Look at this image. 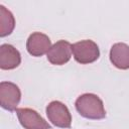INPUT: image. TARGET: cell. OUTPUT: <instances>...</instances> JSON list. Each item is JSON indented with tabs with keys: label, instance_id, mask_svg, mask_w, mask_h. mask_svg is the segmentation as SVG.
I'll use <instances>...</instances> for the list:
<instances>
[{
	"label": "cell",
	"instance_id": "cell-1",
	"mask_svg": "<svg viewBox=\"0 0 129 129\" xmlns=\"http://www.w3.org/2000/svg\"><path fill=\"white\" fill-rule=\"evenodd\" d=\"M75 106L78 113L86 119L101 120L106 117L103 101L95 94L86 93L81 95L76 100Z\"/></svg>",
	"mask_w": 129,
	"mask_h": 129
},
{
	"label": "cell",
	"instance_id": "cell-2",
	"mask_svg": "<svg viewBox=\"0 0 129 129\" xmlns=\"http://www.w3.org/2000/svg\"><path fill=\"white\" fill-rule=\"evenodd\" d=\"M74 58L81 64H88L96 61L100 56L97 43L91 39H84L72 44Z\"/></svg>",
	"mask_w": 129,
	"mask_h": 129
},
{
	"label": "cell",
	"instance_id": "cell-3",
	"mask_svg": "<svg viewBox=\"0 0 129 129\" xmlns=\"http://www.w3.org/2000/svg\"><path fill=\"white\" fill-rule=\"evenodd\" d=\"M46 116L50 123L59 128H70L72 125V115L68 107L59 102L52 101L50 102L45 109Z\"/></svg>",
	"mask_w": 129,
	"mask_h": 129
},
{
	"label": "cell",
	"instance_id": "cell-4",
	"mask_svg": "<svg viewBox=\"0 0 129 129\" xmlns=\"http://www.w3.org/2000/svg\"><path fill=\"white\" fill-rule=\"evenodd\" d=\"M21 99V92L18 86L11 82L0 83V105L7 111H16Z\"/></svg>",
	"mask_w": 129,
	"mask_h": 129
},
{
	"label": "cell",
	"instance_id": "cell-5",
	"mask_svg": "<svg viewBox=\"0 0 129 129\" xmlns=\"http://www.w3.org/2000/svg\"><path fill=\"white\" fill-rule=\"evenodd\" d=\"M15 112L24 129H51V126L33 109L17 108Z\"/></svg>",
	"mask_w": 129,
	"mask_h": 129
},
{
	"label": "cell",
	"instance_id": "cell-6",
	"mask_svg": "<svg viewBox=\"0 0 129 129\" xmlns=\"http://www.w3.org/2000/svg\"><path fill=\"white\" fill-rule=\"evenodd\" d=\"M72 52V44L67 40L60 39L51 45L46 57L51 64L62 66L71 59Z\"/></svg>",
	"mask_w": 129,
	"mask_h": 129
},
{
	"label": "cell",
	"instance_id": "cell-7",
	"mask_svg": "<svg viewBox=\"0 0 129 129\" xmlns=\"http://www.w3.org/2000/svg\"><path fill=\"white\" fill-rule=\"evenodd\" d=\"M51 47L49 37L42 32H33L29 35L26 41V49L32 56H41L47 53Z\"/></svg>",
	"mask_w": 129,
	"mask_h": 129
},
{
	"label": "cell",
	"instance_id": "cell-8",
	"mask_svg": "<svg viewBox=\"0 0 129 129\" xmlns=\"http://www.w3.org/2000/svg\"><path fill=\"white\" fill-rule=\"evenodd\" d=\"M21 62L20 52L11 44L4 43L0 46V69L13 70Z\"/></svg>",
	"mask_w": 129,
	"mask_h": 129
},
{
	"label": "cell",
	"instance_id": "cell-9",
	"mask_svg": "<svg viewBox=\"0 0 129 129\" xmlns=\"http://www.w3.org/2000/svg\"><path fill=\"white\" fill-rule=\"evenodd\" d=\"M110 60L119 70L129 69V45L124 42H117L110 49Z\"/></svg>",
	"mask_w": 129,
	"mask_h": 129
},
{
	"label": "cell",
	"instance_id": "cell-10",
	"mask_svg": "<svg viewBox=\"0 0 129 129\" xmlns=\"http://www.w3.org/2000/svg\"><path fill=\"white\" fill-rule=\"evenodd\" d=\"M15 27V19L10 10L0 5V36L5 37L12 33Z\"/></svg>",
	"mask_w": 129,
	"mask_h": 129
}]
</instances>
